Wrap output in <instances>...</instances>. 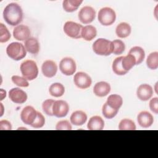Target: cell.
I'll list each match as a JSON object with an SVG mask.
<instances>
[{"label":"cell","mask_w":158,"mask_h":158,"mask_svg":"<svg viewBox=\"0 0 158 158\" xmlns=\"http://www.w3.org/2000/svg\"><path fill=\"white\" fill-rule=\"evenodd\" d=\"M69 111L68 103L64 100L55 101L52 106V113L54 116L58 118L65 117Z\"/></svg>","instance_id":"cell-10"},{"label":"cell","mask_w":158,"mask_h":158,"mask_svg":"<svg viewBox=\"0 0 158 158\" xmlns=\"http://www.w3.org/2000/svg\"><path fill=\"white\" fill-rule=\"evenodd\" d=\"M10 33L7 28L2 23H0V42L6 43L10 38Z\"/></svg>","instance_id":"cell-34"},{"label":"cell","mask_w":158,"mask_h":158,"mask_svg":"<svg viewBox=\"0 0 158 158\" xmlns=\"http://www.w3.org/2000/svg\"><path fill=\"white\" fill-rule=\"evenodd\" d=\"M93 51L98 55L107 56L113 52L112 42L105 38H99L93 44Z\"/></svg>","instance_id":"cell-2"},{"label":"cell","mask_w":158,"mask_h":158,"mask_svg":"<svg viewBox=\"0 0 158 158\" xmlns=\"http://www.w3.org/2000/svg\"><path fill=\"white\" fill-rule=\"evenodd\" d=\"M41 71L44 77L52 78L54 77L57 73V65L53 60H45L41 65Z\"/></svg>","instance_id":"cell-15"},{"label":"cell","mask_w":158,"mask_h":158,"mask_svg":"<svg viewBox=\"0 0 158 158\" xmlns=\"http://www.w3.org/2000/svg\"><path fill=\"white\" fill-rule=\"evenodd\" d=\"M98 21L104 26H109L112 25L116 19L115 11L110 7H103L101 9L98 15Z\"/></svg>","instance_id":"cell-5"},{"label":"cell","mask_w":158,"mask_h":158,"mask_svg":"<svg viewBox=\"0 0 158 158\" xmlns=\"http://www.w3.org/2000/svg\"><path fill=\"white\" fill-rule=\"evenodd\" d=\"M7 56L14 60H20L27 55V50L22 43L12 42L6 48Z\"/></svg>","instance_id":"cell-4"},{"label":"cell","mask_w":158,"mask_h":158,"mask_svg":"<svg viewBox=\"0 0 158 158\" xmlns=\"http://www.w3.org/2000/svg\"><path fill=\"white\" fill-rule=\"evenodd\" d=\"M81 38L86 41H91L97 35V30L93 25H88L83 27L81 30Z\"/></svg>","instance_id":"cell-22"},{"label":"cell","mask_w":158,"mask_h":158,"mask_svg":"<svg viewBox=\"0 0 158 158\" xmlns=\"http://www.w3.org/2000/svg\"><path fill=\"white\" fill-rule=\"evenodd\" d=\"M112 42L113 44L112 53H114L115 55L122 54L125 49V43L120 40H115Z\"/></svg>","instance_id":"cell-32"},{"label":"cell","mask_w":158,"mask_h":158,"mask_svg":"<svg viewBox=\"0 0 158 158\" xmlns=\"http://www.w3.org/2000/svg\"><path fill=\"white\" fill-rule=\"evenodd\" d=\"M25 48L28 52L32 54H37L40 51V43L38 40L34 37H30L25 41Z\"/></svg>","instance_id":"cell-20"},{"label":"cell","mask_w":158,"mask_h":158,"mask_svg":"<svg viewBox=\"0 0 158 158\" xmlns=\"http://www.w3.org/2000/svg\"><path fill=\"white\" fill-rule=\"evenodd\" d=\"M146 65L151 70H156L158 68V52H153L150 53L146 59Z\"/></svg>","instance_id":"cell-29"},{"label":"cell","mask_w":158,"mask_h":158,"mask_svg":"<svg viewBox=\"0 0 158 158\" xmlns=\"http://www.w3.org/2000/svg\"><path fill=\"white\" fill-rule=\"evenodd\" d=\"M55 101L53 99H48L45 100L42 104V109L43 112L49 116H53L52 106Z\"/></svg>","instance_id":"cell-33"},{"label":"cell","mask_w":158,"mask_h":158,"mask_svg":"<svg viewBox=\"0 0 158 158\" xmlns=\"http://www.w3.org/2000/svg\"><path fill=\"white\" fill-rule=\"evenodd\" d=\"M37 112L32 106H27L22 109L20 113V118L25 124L31 125L37 117Z\"/></svg>","instance_id":"cell-11"},{"label":"cell","mask_w":158,"mask_h":158,"mask_svg":"<svg viewBox=\"0 0 158 158\" xmlns=\"http://www.w3.org/2000/svg\"><path fill=\"white\" fill-rule=\"evenodd\" d=\"M104 127V121L98 115L91 117L87 124V128L89 130H102Z\"/></svg>","instance_id":"cell-19"},{"label":"cell","mask_w":158,"mask_h":158,"mask_svg":"<svg viewBox=\"0 0 158 158\" xmlns=\"http://www.w3.org/2000/svg\"><path fill=\"white\" fill-rule=\"evenodd\" d=\"M153 94V89L148 84L140 85L136 90V96L139 99L143 101H148Z\"/></svg>","instance_id":"cell-14"},{"label":"cell","mask_w":158,"mask_h":158,"mask_svg":"<svg viewBox=\"0 0 158 158\" xmlns=\"http://www.w3.org/2000/svg\"><path fill=\"white\" fill-rule=\"evenodd\" d=\"M12 81L18 86L20 87H28L29 83L26 78L23 77H20L18 75H13L11 78Z\"/></svg>","instance_id":"cell-35"},{"label":"cell","mask_w":158,"mask_h":158,"mask_svg":"<svg viewBox=\"0 0 158 158\" xmlns=\"http://www.w3.org/2000/svg\"><path fill=\"white\" fill-rule=\"evenodd\" d=\"M110 91V85L106 81H99L95 84L93 88L94 94L98 97H104Z\"/></svg>","instance_id":"cell-17"},{"label":"cell","mask_w":158,"mask_h":158,"mask_svg":"<svg viewBox=\"0 0 158 158\" xmlns=\"http://www.w3.org/2000/svg\"><path fill=\"white\" fill-rule=\"evenodd\" d=\"M131 31L130 25L126 22L120 23L115 28V33L118 38H125L128 37Z\"/></svg>","instance_id":"cell-21"},{"label":"cell","mask_w":158,"mask_h":158,"mask_svg":"<svg viewBox=\"0 0 158 158\" xmlns=\"http://www.w3.org/2000/svg\"><path fill=\"white\" fill-rule=\"evenodd\" d=\"M136 65V60L133 56L128 54L126 56H123L122 59V65L123 69L126 71L128 72Z\"/></svg>","instance_id":"cell-27"},{"label":"cell","mask_w":158,"mask_h":158,"mask_svg":"<svg viewBox=\"0 0 158 158\" xmlns=\"http://www.w3.org/2000/svg\"><path fill=\"white\" fill-rule=\"evenodd\" d=\"M57 130H71L72 129L70 123L68 120H60L56 125Z\"/></svg>","instance_id":"cell-37"},{"label":"cell","mask_w":158,"mask_h":158,"mask_svg":"<svg viewBox=\"0 0 158 158\" xmlns=\"http://www.w3.org/2000/svg\"><path fill=\"white\" fill-rule=\"evenodd\" d=\"M49 93L53 97H61L65 93V88L64 85L60 83H54L51 84L49 86Z\"/></svg>","instance_id":"cell-26"},{"label":"cell","mask_w":158,"mask_h":158,"mask_svg":"<svg viewBox=\"0 0 158 158\" xmlns=\"http://www.w3.org/2000/svg\"><path fill=\"white\" fill-rule=\"evenodd\" d=\"M2 14L6 22L11 26L20 24L23 20L22 9L20 5L15 2L7 4L4 8Z\"/></svg>","instance_id":"cell-1"},{"label":"cell","mask_w":158,"mask_h":158,"mask_svg":"<svg viewBox=\"0 0 158 158\" xmlns=\"http://www.w3.org/2000/svg\"><path fill=\"white\" fill-rule=\"evenodd\" d=\"M138 124L143 128L150 127L154 122V117L151 113L148 111H142L137 116Z\"/></svg>","instance_id":"cell-16"},{"label":"cell","mask_w":158,"mask_h":158,"mask_svg":"<svg viewBox=\"0 0 158 158\" xmlns=\"http://www.w3.org/2000/svg\"><path fill=\"white\" fill-rule=\"evenodd\" d=\"M82 2V0H64L62 2V7L65 11L73 12L78 9Z\"/></svg>","instance_id":"cell-25"},{"label":"cell","mask_w":158,"mask_h":158,"mask_svg":"<svg viewBox=\"0 0 158 158\" xmlns=\"http://www.w3.org/2000/svg\"><path fill=\"white\" fill-rule=\"evenodd\" d=\"M149 108L151 110L156 114H158V98L155 97L151 99L149 102Z\"/></svg>","instance_id":"cell-38"},{"label":"cell","mask_w":158,"mask_h":158,"mask_svg":"<svg viewBox=\"0 0 158 158\" xmlns=\"http://www.w3.org/2000/svg\"><path fill=\"white\" fill-rule=\"evenodd\" d=\"M128 54L133 56L136 60V65L140 64L145 58L144 50L139 46H134L131 48L129 51Z\"/></svg>","instance_id":"cell-24"},{"label":"cell","mask_w":158,"mask_h":158,"mask_svg":"<svg viewBox=\"0 0 158 158\" xmlns=\"http://www.w3.org/2000/svg\"><path fill=\"white\" fill-rule=\"evenodd\" d=\"M78 17L81 23L89 24L94 20L96 17V11L92 7L86 6L80 10Z\"/></svg>","instance_id":"cell-8"},{"label":"cell","mask_w":158,"mask_h":158,"mask_svg":"<svg viewBox=\"0 0 158 158\" xmlns=\"http://www.w3.org/2000/svg\"><path fill=\"white\" fill-rule=\"evenodd\" d=\"M83 26L73 21H67L65 23L63 30L64 33L69 37L74 39L81 38V30Z\"/></svg>","instance_id":"cell-6"},{"label":"cell","mask_w":158,"mask_h":158,"mask_svg":"<svg viewBox=\"0 0 158 158\" xmlns=\"http://www.w3.org/2000/svg\"><path fill=\"white\" fill-rule=\"evenodd\" d=\"M70 122L75 126L83 125L87 120V115L82 110L73 112L70 117Z\"/></svg>","instance_id":"cell-18"},{"label":"cell","mask_w":158,"mask_h":158,"mask_svg":"<svg viewBox=\"0 0 158 158\" xmlns=\"http://www.w3.org/2000/svg\"><path fill=\"white\" fill-rule=\"evenodd\" d=\"M11 129H12V125L10 122L6 120H2L0 121V130H10Z\"/></svg>","instance_id":"cell-39"},{"label":"cell","mask_w":158,"mask_h":158,"mask_svg":"<svg viewBox=\"0 0 158 158\" xmlns=\"http://www.w3.org/2000/svg\"><path fill=\"white\" fill-rule=\"evenodd\" d=\"M45 123V118L41 113L40 112H37V117L35 120L34 122L30 125L31 127L35 128H42Z\"/></svg>","instance_id":"cell-36"},{"label":"cell","mask_w":158,"mask_h":158,"mask_svg":"<svg viewBox=\"0 0 158 158\" xmlns=\"http://www.w3.org/2000/svg\"><path fill=\"white\" fill-rule=\"evenodd\" d=\"M59 69L66 76L72 75L77 69L76 63L71 57H64L59 63Z\"/></svg>","instance_id":"cell-7"},{"label":"cell","mask_w":158,"mask_h":158,"mask_svg":"<svg viewBox=\"0 0 158 158\" xmlns=\"http://www.w3.org/2000/svg\"><path fill=\"white\" fill-rule=\"evenodd\" d=\"M30 30L25 25H19L13 30L14 38L18 41H26L30 38Z\"/></svg>","instance_id":"cell-13"},{"label":"cell","mask_w":158,"mask_h":158,"mask_svg":"<svg viewBox=\"0 0 158 158\" xmlns=\"http://www.w3.org/2000/svg\"><path fill=\"white\" fill-rule=\"evenodd\" d=\"M118 110H115L110 107L107 105V104L106 102L103 106L102 108V113L104 117L107 119H111L114 118L118 113Z\"/></svg>","instance_id":"cell-31"},{"label":"cell","mask_w":158,"mask_h":158,"mask_svg":"<svg viewBox=\"0 0 158 158\" xmlns=\"http://www.w3.org/2000/svg\"><path fill=\"white\" fill-rule=\"evenodd\" d=\"M22 76L27 80H35L38 75V68L36 62L32 60L23 61L20 67Z\"/></svg>","instance_id":"cell-3"},{"label":"cell","mask_w":158,"mask_h":158,"mask_svg":"<svg viewBox=\"0 0 158 158\" xmlns=\"http://www.w3.org/2000/svg\"><path fill=\"white\" fill-rule=\"evenodd\" d=\"M136 128L135 122L128 118L122 119L118 124L120 130H135Z\"/></svg>","instance_id":"cell-30"},{"label":"cell","mask_w":158,"mask_h":158,"mask_svg":"<svg viewBox=\"0 0 158 158\" xmlns=\"http://www.w3.org/2000/svg\"><path fill=\"white\" fill-rule=\"evenodd\" d=\"M75 85L80 89H86L91 86L92 83L91 78L85 72H78L73 77Z\"/></svg>","instance_id":"cell-9"},{"label":"cell","mask_w":158,"mask_h":158,"mask_svg":"<svg viewBox=\"0 0 158 158\" xmlns=\"http://www.w3.org/2000/svg\"><path fill=\"white\" fill-rule=\"evenodd\" d=\"M9 99L15 104H23L27 100V94L19 88H14L9 91Z\"/></svg>","instance_id":"cell-12"},{"label":"cell","mask_w":158,"mask_h":158,"mask_svg":"<svg viewBox=\"0 0 158 158\" xmlns=\"http://www.w3.org/2000/svg\"><path fill=\"white\" fill-rule=\"evenodd\" d=\"M123 56H120L114 59L112 63V69L113 72L117 75H124L127 72H126L122 67V59Z\"/></svg>","instance_id":"cell-28"},{"label":"cell","mask_w":158,"mask_h":158,"mask_svg":"<svg viewBox=\"0 0 158 158\" xmlns=\"http://www.w3.org/2000/svg\"><path fill=\"white\" fill-rule=\"evenodd\" d=\"M106 103L109 106L115 110H119L123 104L122 98L118 94H110L107 99Z\"/></svg>","instance_id":"cell-23"}]
</instances>
